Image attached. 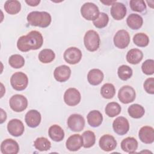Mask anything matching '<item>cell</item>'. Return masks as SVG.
I'll list each match as a JSON object with an SVG mask.
<instances>
[{"label": "cell", "instance_id": "6da1fadb", "mask_svg": "<svg viewBox=\"0 0 154 154\" xmlns=\"http://www.w3.org/2000/svg\"><path fill=\"white\" fill-rule=\"evenodd\" d=\"M43 43V38L42 34L37 31H31L26 35L19 38L17 47L22 52H28L40 48Z\"/></svg>", "mask_w": 154, "mask_h": 154}, {"label": "cell", "instance_id": "7a4b0ae2", "mask_svg": "<svg viewBox=\"0 0 154 154\" xmlns=\"http://www.w3.org/2000/svg\"><path fill=\"white\" fill-rule=\"evenodd\" d=\"M28 23L31 26L46 28L51 23V16L46 11H34L30 12L26 17Z\"/></svg>", "mask_w": 154, "mask_h": 154}, {"label": "cell", "instance_id": "3957f363", "mask_svg": "<svg viewBox=\"0 0 154 154\" xmlns=\"http://www.w3.org/2000/svg\"><path fill=\"white\" fill-rule=\"evenodd\" d=\"M84 43L85 48L94 52L98 49L100 46V37L98 33L94 30H88L84 37Z\"/></svg>", "mask_w": 154, "mask_h": 154}, {"label": "cell", "instance_id": "277c9868", "mask_svg": "<svg viewBox=\"0 0 154 154\" xmlns=\"http://www.w3.org/2000/svg\"><path fill=\"white\" fill-rule=\"evenodd\" d=\"M10 84L13 89L17 91L25 90L28 84V78L26 75L22 72L14 73L10 78Z\"/></svg>", "mask_w": 154, "mask_h": 154}, {"label": "cell", "instance_id": "5b68a950", "mask_svg": "<svg viewBox=\"0 0 154 154\" xmlns=\"http://www.w3.org/2000/svg\"><path fill=\"white\" fill-rule=\"evenodd\" d=\"M99 13L98 7L92 2H86L81 8L82 16L88 20H93L96 19Z\"/></svg>", "mask_w": 154, "mask_h": 154}, {"label": "cell", "instance_id": "8992f818", "mask_svg": "<svg viewBox=\"0 0 154 154\" xmlns=\"http://www.w3.org/2000/svg\"><path fill=\"white\" fill-rule=\"evenodd\" d=\"M136 97V93L134 88L129 85L123 86L118 92L119 100L125 104L132 102Z\"/></svg>", "mask_w": 154, "mask_h": 154}, {"label": "cell", "instance_id": "52a82bcc", "mask_svg": "<svg viewBox=\"0 0 154 154\" xmlns=\"http://www.w3.org/2000/svg\"><path fill=\"white\" fill-rule=\"evenodd\" d=\"M10 108L15 112H22L28 106L27 99L22 94H14L10 99Z\"/></svg>", "mask_w": 154, "mask_h": 154}, {"label": "cell", "instance_id": "ba28073f", "mask_svg": "<svg viewBox=\"0 0 154 154\" xmlns=\"http://www.w3.org/2000/svg\"><path fill=\"white\" fill-rule=\"evenodd\" d=\"M67 125L71 131L73 132H80L84 128L85 120L81 115L73 114L69 117Z\"/></svg>", "mask_w": 154, "mask_h": 154}, {"label": "cell", "instance_id": "9c48e42d", "mask_svg": "<svg viewBox=\"0 0 154 154\" xmlns=\"http://www.w3.org/2000/svg\"><path fill=\"white\" fill-rule=\"evenodd\" d=\"M82 52L76 47L67 48L63 55L64 60L70 64H75L79 63L82 58Z\"/></svg>", "mask_w": 154, "mask_h": 154}, {"label": "cell", "instance_id": "30bf717a", "mask_svg": "<svg viewBox=\"0 0 154 154\" xmlns=\"http://www.w3.org/2000/svg\"><path fill=\"white\" fill-rule=\"evenodd\" d=\"M81 99V93L75 88H68L64 94V101L69 106L77 105L80 102Z\"/></svg>", "mask_w": 154, "mask_h": 154}, {"label": "cell", "instance_id": "8fae6325", "mask_svg": "<svg viewBox=\"0 0 154 154\" xmlns=\"http://www.w3.org/2000/svg\"><path fill=\"white\" fill-rule=\"evenodd\" d=\"M114 45L119 49H125L130 43V35L128 32L125 29L118 31L114 37Z\"/></svg>", "mask_w": 154, "mask_h": 154}, {"label": "cell", "instance_id": "7c38bea8", "mask_svg": "<svg viewBox=\"0 0 154 154\" xmlns=\"http://www.w3.org/2000/svg\"><path fill=\"white\" fill-rule=\"evenodd\" d=\"M114 131L119 135H125L129 129V123L127 119L119 116L117 117L112 123Z\"/></svg>", "mask_w": 154, "mask_h": 154}, {"label": "cell", "instance_id": "4fadbf2b", "mask_svg": "<svg viewBox=\"0 0 154 154\" xmlns=\"http://www.w3.org/2000/svg\"><path fill=\"white\" fill-rule=\"evenodd\" d=\"M24 125L19 119H14L10 120L7 124V130L10 135L14 137H19L24 132Z\"/></svg>", "mask_w": 154, "mask_h": 154}, {"label": "cell", "instance_id": "5bb4252c", "mask_svg": "<svg viewBox=\"0 0 154 154\" xmlns=\"http://www.w3.org/2000/svg\"><path fill=\"white\" fill-rule=\"evenodd\" d=\"M99 147L105 152H110L114 150L117 146V141L114 137L109 134L103 135L99 141Z\"/></svg>", "mask_w": 154, "mask_h": 154}, {"label": "cell", "instance_id": "9a60e30c", "mask_svg": "<svg viewBox=\"0 0 154 154\" xmlns=\"http://www.w3.org/2000/svg\"><path fill=\"white\" fill-rule=\"evenodd\" d=\"M19 150V146L17 141L7 138L1 144V151L3 154H17Z\"/></svg>", "mask_w": 154, "mask_h": 154}, {"label": "cell", "instance_id": "2e32d148", "mask_svg": "<svg viewBox=\"0 0 154 154\" xmlns=\"http://www.w3.org/2000/svg\"><path fill=\"white\" fill-rule=\"evenodd\" d=\"M41 114L35 109H31L28 111L25 117L26 125L32 128L37 127L41 122Z\"/></svg>", "mask_w": 154, "mask_h": 154}, {"label": "cell", "instance_id": "e0dca14e", "mask_svg": "<svg viewBox=\"0 0 154 154\" xmlns=\"http://www.w3.org/2000/svg\"><path fill=\"white\" fill-rule=\"evenodd\" d=\"M71 75V69L66 65H61L56 67L54 72L55 79L60 82L67 81Z\"/></svg>", "mask_w": 154, "mask_h": 154}, {"label": "cell", "instance_id": "ac0fdd59", "mask_svg": "<svg viewBox=\"0 0 154 154\" xmlns=\"http://www.w3.org/2000/svg\"><path fill=\"white\" fill-rule=\"evenodd\" d=\"M126 7L121 2H115L112 4L110 13L112 17L117 20L123 19L126 14Z\"/></svg>", "mask_w": 154, "mask_h": 154}, {"label": "cell", "instance_id": "d6986e66", "mask_svg": "<svg viewBox=\"0 0 154 154\" xmlns=\"http://www.w3.org/2000/svg\"><path fill=\"white\" fill-rule=\"evenodd\" d=\"M140 140L145 144H151L154 141V129L152 127L144 126L141 128L138 132Z\"/></svg>", "mask_w": 154, "mask_h": 154}, {"label": "cell", "instance_id": "ffe728a7", "mask_svg": "<svg viewBox=\"0 0 154 154\" xmlns=\"http://www.w3.org/2000/svg\"><path fill=\"white\" fill-rule=\"evenodd\" d=\"M82 144V138L79 134H73L70 136L66 142V148L72 152L78 150Z\"/></svg>", "mask_w": 154, "mask_h": 154}, {"label": "cell", "instance_id": "44dd1931", "mask_svg": "<svg viewBox=\"0 0 154 154\" xmlns=\"http://www.w3.org/2000/svg\"><path fill=\"white\" fill-rule=\"evenodd\" d=\"M103 72L98 69H93L89 71L87 75L88 82L92 85L100 84L103 79Z\"/></svg>", "mask_w": 154, "mask_h": 154}, {"label": "cell", "instance_id": "7402d4cb", "mask_svg": "<svg viewBox=\"0 0 154 154\" xmlns=\"http://www.w3.org/2000/svg\"><path fill=\"white\" fill-rule=\"evenodd\" d=\"M121 148L125 152L134 153L138 148V141L134 137H127L122 141Z\"/></svg>", "mask_w": 154, "mask_h": 154}, {"label": "cell", "instance_id": "603a6c76", "mask_svg": "<svg viewBox=\"0 0 154 154\" xmlns=\"http://www.w3.org/2000/svg\"><path fill=\"white\" fill-rule=\"evenodd\" d=\"M87 119L88 125L93 128L99 126L103 121L102 114L97 110H93L89 112Z\"/></svg>", "mask_w": 154, "mask_h": 154}, {"label": "cell", "instance_id": "cb8c5ba5", "mask_svg": "<svg viewBox=\"0 0 154 154\" xmlns=\"http://www.w3.org/2000/svg\"><path fill=\"white\" fill-rule=\"evenodd\" d=\"M49 137L54 141L59 142L64 138V132L59 125H54L50 126L48 130Z\"/></svg>", "mask_w": 154, "mask_h": 154}, {"label": "cell", "instance_id": "d4e9b609", "mask_svg": "<svg viewBox=\"0 0 154 154\" xmlns=\"http://www.w3.org/2000/svg\"><path fill=\"white\" fill-rule=\"evenodd\" d=\"M128 26L132 29H140L143 23V19L141 16L138 14L132 13L126 19Z\"/></svg>", "mask_w": 154, "mask_h": 154}, {"label": "cell", "instance_id": "484cf974", "mask_svg": "<svg viewBox=\"0 0 154 154\" xmlns=\"http://www.w3.org/2000/svg\"><path fill=\"white\" fill-rule=\"evenodd\" d=\"M143 58V53L138 49H132L126 54L127 61L132 64H138Z\"/></svg>", "mask_w": 154, "mask_h": 154}, {"label": "cell", "instance_id": "4316f807", "mask_svg": "<svg viewBox=\"0 0 154 154\" xmlns=\"http://www.w3.org/2000/svg\"><path fill=\"white\" fill-rule=\"evenodd\" d=\"M4 7L7 13L10 14H16L20 11L21 4L18 1L9 0L5 2Z\"/></svg>", "mask_w": 154, "mask_h": 154}, {"label": "cell", "instance_id": "83f0119b", "mask_svg": "<svg viewBox=\"0 0 154 154\" xmlns=\"http://www.w3.org/2000/svg\"><path fill=\"white\" fill-rule=\"evenodd\" d=\"M128 112L131 117L134 119H140L144 116L145 110L143 106L141 105L134 103L129 106Z\"/></svg>", "mask_w": 154, "mask_h": 154}, {"label": "cell", "instance_id": "f1b7e54d", "mask_svg": "<svg viewBox=\"0 0 154 154\" xmlns=\"http://www.w3.org/2000/svg\"><path fill=\"white\" fill-rule=\"evenodd\" d=\"M82 146L84 148H90L92 147L96 142L95 134L93 131H86L82 134Z\"/></svg>", "mask_w": 154, "mask_h": 154}, {"label": "cell", "instance_id": "f546056e", "mask_svg": "<svg viewBox=\"0 0 154 154\" xmlns=\"http://www.w3.org/2000/svg\"><path fill=\"white\" fill-rule=\"evenodd\" d=\"M122 110L120 105L115 102H111L108 103L105 108L106 114L109 117H114L118 116Z\"/></svg>", "mask_w": 154, "mask_h": 154}, {"label": "cell", "instance_id": "4dcf8cb0", "mask_svg": "<svg viewBox=\"0 0 154 154\" xmlns=\"http://www.w3.org/2000/svg\"><path fill=\"white\" fill-rule=\"evenodd\" d=\"M55 57L54 52L50 49H44L38 54V60L40 62L46 64L52 62Z\"/></svg>", "mask_w": 154, "mask_h": 154}, {"label": "cell", "instance_id": "1f68e13d", "mask_svg": "<svg viewBox=\"0 0 154 154\" xmlns=\"http://www.w3.org/2000/svg\"><path fill=\"white\" fill-rule=\"evenodd\" d=\"M100 94L105 99L112 98L116 94V88L114 85L111 83H106L103 85L100 88Z\"/></svg>", "mask_w": 154, "mask_h": 154}, {"label": "cell", "instance_id": "d6a6232c", "mask_svg": "<svg viewBox=\"0 0 154 154\" xmlns=\"http://www.w3.org/2000/svg\"><path fill=\"white\" fill-rule=\"evenodd\" d=\"M34 146L39 151H47L51 149V143L46 138L39 137L34 141Z\"/></svg>", "mask_w": 154, "mask_h": 154}, {"label": "cell", "instance_id": "836d02e7", "mask_svg": "<svg viewBox=\"0 0 154 154\" xmlns=\"http://www.w3.org/2000/svg\"><path fill=\"white\" fill-rule=\"evenodd\" d=\"M8 63L11 67L14 69H20L25 64L24 58L19 54H14L10 57Z\"/></svg>", "mask_w": 154, "mask_h": 154}, {"label": "cell", "instance_id": "e575fe53", "mask_svg": "<svg viewBox=\"0 0 154 154\" xmlns=\"http://www.w3.org/2000/svg\"><path fill=\"white\" fill-rule=\"evenodd\" d=\"M133 42L137 46L146 47L149 43V38L146 34L139 32L134 35Z\"/></svg>", "mask_w": 154, "mask_h": 154}, {"label": "cell", "instance_id": "d590c367", "mask_svg": "<svg viewBox=\"0 0 154 154\" xmlns=\"http://www.w3.org/2000/svg\"><path fill=\"white\" fill-rule=\"evenodd\" d=\"M132 69L127 65H122L118 68L117 74L119 78L123 81H126L132 75Z\"/></svg>", "mask_w": 154, "mask_h": 154}, {"label": "cell", "instance_id": "8d00e7d4", "mask_svg": "<svg viewBox=\"0 0 154 154\" xmlns=\"http://www.w3.org/2000/svg\"><path fill=\"white\" fill-rule=\"evenodd\" d=\"M109 22V17L107 14L100 12L97 17L93 20V23L97 28H103L105 27Z\"/></svg>", "mask_w": 154, "mask_h": 154}, {"label": "cell", "instance_id": "74e56055", "mask_svg": "<svg viewBox=\"0 0 154 154\" xmlns=\"http://www.w3.org/2000/svg\"><path fill=\"white\" fill-rule=\"evenodd\" d=\"M129 5L131 10L134 11L143 12L146 9V3L144 1H142V0L130 1Z\"/></svg>", "mask_w": 154, "mask_h": 154}, {"label": "cell", "instance_id": "f35d334b", "mask_svg": "<svg viewBox=\"0 0 154 154\" xmlns=\"http://www.w3.org/2000/svg\"><path fill=\"white\" fill-rule=\"evenodd\" d=\"M143 72L147 75H153L154 73V60L152 59L146 60L141 66Z\"/></svg>", "mask_w": 154, "mask_h": 154}, {"label": "cell", "instance_id": "ab89813d", "mask_svg": "<svg viewBox=\"0 0 154 154\" xmlns=\"http://www.w3.org/2000/svg\"><path fill=\"white\" fill-rule=\"evenodd\" d=\"M144 89L145 91L150 94H154V78H147L143 84Z\"/></svg>", "mask_w": 154, "mask_h": 154}, {"label": "cell", "instance_id": "60d3db41", "mask_svg": "<svg viewBox=\"0 0 154 154\" xmlns=\"http://www.w3.org/2000/svg\"><path fill=\"white\" fill-rule=\"evenodd\" d=\"M25 2L29 6L31 7H35L39 4L40 2V0H29V1H25Z\"/></svg>", "mask_w": 154, "mask_h": 154}, {"label": "cell", "instance_id": "b9f144b4", "mask_svg": "<svg viewBox=\"0 0 154 154\" xmlns=\"http://www.w3.org/2000/svg\"><path fill=\"white\" fill-rule=\"evenodd\" d=\"M1 124L3 123V122L4 121H5L6 119H7V114L6 112L3 110V109L1 108Z\"/></svg>", "mask_w": 154, "mask_h": 154}, {"label": "cell", "instance_id": "7bdbcfd3", "mask_svg": "<svg viewBox=\"0 0 154 154\" xmlns=\"http://www.w3.org/2000/svg\"><path fill=\"white\" fill-rule=\"evenodd\" d=\"M102 3L104 4H106V5H112L113 3H114L116 2V1H106V2H103V1H100Z\"/></svg>", "mask_w": 154, "mask_h": 154}, {"label": "cell", "instance_id": "ee69618b", "mask_svg": "<svg viewBox=\"0 0 154 154\" xmlns=\"http://www.w3.org/2000/svg\"><path fill=\"white\" fill-rule=\"evenodd\" d=\"M147 3L149 4V6H150L151 8H153V1H147Z\"/></svg>", "mask_w": 154, "mask_h": 154}]
</instances>
